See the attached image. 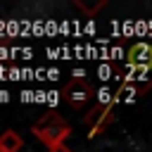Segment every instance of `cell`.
<instances>
[{
	"instance_id": "3957f363",
	"label": "cell",
	"mask_w": 152,
	"mask_h": 152,
	"mask_svg": "<svg viewBox=\"0 0 152 152\" xmlns=\"http://www.w3.org/2000/svg\"><path fill=\"white\" fill-rule=\"evenodd\" d=\"M86 124L90 128V138H95L97 133H102L104 128H109L114 124V104H95L93 109L86 112Z\"/></svg>"
},
{
	"instance_id": "8992f818",
	"label": "cell",
	"mask_w": 152,
	"mask_h": 152,
	"mask_svg": "<svg viewBox=\"0 0 152 152\" xmlns=\"http://www.w3.org/2000/svg\"><path fill=\"white\" fill-rule=\"evenodd\" d=\"M74 5L81 10V12H86L88 17H93V14H97L104 5H107V0H97V2H86V0H74Z\"/></svg>"
},
{
	"instance_id": "6da1fadb",
	"label": "cell",
	"mask_w": 152,
	"mask_h": 152,
	"mask_svg": "<svg viewBox=\"0 0 152 152\" xmlns=\"http://www.w3.org/2000/svg\"><path fill=\"white\" fill-rule=\"evenodd\" d=\"M31 133L43 142V145H48V150L50 147H57V145H64V140L69 138V133H71V128H69V124L59 116V114H43L33 126H31Z\"/></svg>"
},
{
	"instance_id": "277c9868",
	"label": "cell",
	"mask_w": 152,
	"mask_h": 152,
	"mask_svg": "<svg viewBox=\"0 0 152 152\" xmlns=\"http://www.w3.org/2000/svg\"><path fill=\"white\" fill-rule=\"evenodd\" d=\"M126 62L133 69H152V45L145 40L133 43L126 50Z\"/></svg>"
},
{
	"instance_id": "7a4b0ae2",
	"label": "cell",
	"mask_w": 152,
	"mask_h": 152,
	"mask_svg": "<svg viewBox=\"0 0 152 152\" xmlns=\"http://www.w3.org/2000/svg\"><path fill=\"white\" fill-rule=\"evenodd\" d=\"M62 97L74 107V109H86L93 97H95V90L90 88V83L83 78V76H74L64 88H62Z\"/></svg>"
},
{
	"instance_id": "52a82bcc",
	"label": "cell",
	"mask_w": 152,
	"mask_h": 152,
	"mask_svg": "<svg viewBox=\"0 0 152 152\" xmlns=\"http://www.w3.org/2000/svg\"><path fill=\"white\" fill-rule=\"evenodd\" d=\"M48 152H71V150H69L66 145H57V147H50Z\"/></svg>"
},
{
	"instance_id": "5b68a950",
	"label": "cell",
	"mask_w": 152,
	"mask_h": 152,
	"mask_svg": "<svg viewBox=\"0 0 152 152\" xmlns=\"http://www.w3.org/2000/svg\"><path fill=\"white\" fill-rule=\"evenodd\" d=\"M24 147V140L17 131L7 128L5 133H0V152H19Z\"/></svg>"
}]
</instances>
